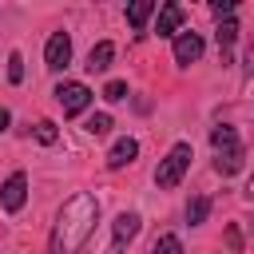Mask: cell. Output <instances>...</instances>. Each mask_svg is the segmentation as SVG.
<instances>
[{"label":"cell","instance_id":"6da1fadb","mask_svg":"<svg viewBox=\"0 0 254 254\" xmlns=\"http://www.w3.org/2000/svg\"><path fill=\"white\" fill-rule=\"evenodd\" d=\"M95 218H99V202L91 194H71L56 218V230H52V246L48 254H79V246L91 238L95 230Z\"/></svg>","mask_w":254,"mask_h":254},{"label":"cell","instance_id":"7a4b0ae2","mask_svg":"<svg viewBox=\"0 0 254 254\" xmlns=\"http://www.w3.org/2000/svg\"><path fill=\"white\" fill-rule=\"evenodd\" d=\"M190 159H194L190 143H175V147L167 151V159L159 163V171H155V183H159L163 190L179 187V183H183V175H187V167H190Z\"/></svg>","mask_w":254,"mask_h":254},{"label":"cell","instance_id":"3957f363","mask_svg":"<svg viewBox=\"0 0 254 254\" xmlns=\"http://www.w3.org/2000/svg\"><path fill=\"white\" fill-rule=\"evenodd\" d=\"M56 99H60V107H64V115H79L87 103H91V91H87V83H60L56 87Z\"/></svg>","mask_w":254,"mask_h":254},{"label":"cell","instance_id":"277c9868","mask_svg":"<svg viewBox=\"0 0 254 254\" xmlns=\"http://www.w3.org/2000/svg\"><path fill=\"white\" fill-rule=\"evenodd\" d=\"M24 198H28V175L16 171V175H8L4 187H0V206H4L8 214H16V210L24 206Z\"/></svg>","mask_w":254,"mask_h":254},{"label":"cell","instance_id":"5b68a950","mask_svg":"<svg viewBox=\"0 0 254 254\" xmlns=\"http://www.w3.org/2000/svg\"><path fill=\"white\" fill-rule=\"evenodd\" d=\"M198 60H202V36H198V32L175 36V64H179V67H190V64H198Z\"/></svg>","mask_w":254,"mask_h":254},{"label":"cell","instance_id":"8992f818","mask_svg":"<svg viewBox=\"0 0 254 254\" xmlns=\"http://www.w3.org/2000/svg\"><path fill=\"white\" fill-rule=\"evenodd\" d=\"M44 60H48V67H52V71L67 67V60H71V40H67L64 32H56V36L48 40V48H44Z\"/></svg>","mask_w":254,"mask_h":254},{"label":"cell","instance_id":"52a82bcc","mask_svg":"<svg viewBox=\"0 0 254 254\" xmlns=\"http://www.w3.org/2000/svg\"><path fill=\"white\" fill-rule=\"evenodd\" d=\"M139 234V214H131V210H123L119 218H115V242H111V254H123L127 250V242Z\"/></svg>","mask_w":254,"mask_h":254},{"label":"cell","instance_id":"ba28073f","mask_svg":"<svg viewBox=\"0 0 254 254\" xmlns=\"http://www.w3.org/2000/svg\"><path fill=\"white\" fill-rule=\"evenodd\" d=\"M183 20H187L183 4H163V8H159V24H155V32H159V36H175V32L183 28Z\"/></svg>","mask_w":254,"mask_h":254},{"label":"cell","instance_id":"9c48e42d","mask_svg":"<svg viewBox=\"0 0 254 254\" xmlns=\"http://www.w3.org/2000/svg\"><path fill=\"white\" fill-rule=\"evenodd\" d=\"M210 143H214V151H218V155H230V151H242V143H238V131H234L230 123H218V127L210 131Z\"/></svg>","mask_w":254,"mask_h":254},{"label":"cell","instance_id":"30bf717a","mask_svg":"<svg viewBox=\"0 0 254 254\" xmlns=\"http://www.w3.org/2000/svg\"><path fill=\"white\" fill-rule=\"evenodd\" d=\"M135 155H139V143H135V139H119V143L107 151V167H111V171H119V167L135 163Z\"/></svg>","mask_w":254,"mask_h":254},{"label":"cell","instance_id":"8fae6325","mask_svg":"<svg viewBox=\"0 0 254 254\" xmlns=\"http://www.w3.org/2000/svg\"><path fill=\"white\" fill-rule=\"evenodd\" d=\"M111 60H115V44H111V40H99V44L87 52V71H107Z\"/></svg>","mask_w":254,"mask_h":254},{"label":"cell","instance_id":"7c38bea8","mask_svg":"<svg viewBox=\"0 0 254 254\" xmlns=\"http://www.w3.org/2000/svg\"><path fill=\"white\" fill-rule=\"evenodd\" d=\"M214 40H218L222 64H230V48H234V40H238V24H234V20H222V24L214 28Z\"/></svg>","mask_w":254,"mask_h":254},{"label":"cell","instance_id":"4fadbf2b","mask_svg":"<svg viewBox=\"0 0 254 254\" xmlns=\"http://www.w3.org/2000/svg\"><path fill=\"white\" fill-rule=\"evenodd\" d=\"M151 12H155V0H135V4L127 8V24H131L135 32H143L147 20H151Z\"/></svg>","mask_w":254,"mask_h":254},{"label":"cell","instance_id":"5bb4252c","mask_svg":"<svg viewBox=\"0 0 254 254\" xmlns=\"http://www.w3.org/2000/svg\"><path fill=\"white\" fill-rule=\"evenodd\" d=\"M206 214H210V198H206V194H194V198L187 202V222H190V226H202Z\"/></svg>","mask_w":254,"mask_h":254},{"label":"cell","instance_id":"9a60e30c","mask_svg":"<svg viewBox=\"0 0 254 254\" xmlns=\"http://www.w3.org/2000/svg\"><path fill=\"white\" fill-rule=\"evenodd\" d=\"M242 163H246V155H242V151H230V155H218V159H214V171H218V175H238Z\"/></svg>","mask_w":254,"mask_h":254},{"label":"cell","instance_id":"2e32d148","mask_svg":"<svg viewBox=\"0 0 254 254\" xmlns=\"http://www.w3.org/2000/svg\"><path fill=\"white\" fill-rule=\"evenodd\" d=\"M83 127H87V135H95V139H99V135H107V131H111V115H103V111H99V115H91Z\"/></svg>","mask_w":254,"mask_h":254},{"label":"cell","instance_id":"e0dca14e","mask_svg":"<svg viewBox=\"0 0 254 254\" xmlns=\"http://www.w3.org/2000/svg\"><path fill=\"white\" fill-rule=\"evenodd\" d=\"M151 254H183V242H179V234H163L159 242H155V250Z\"/></svg>","mask_w":254,"mask_h":254},{"label":"cell","instance_id":"ac0fdd59","mask_svg":"<svg viewBox=\"0 0 254 254\" xmlns=\"http://www.w3.org/2000/svg\"><path fill=\"white\" fill-rule=\"evenodd\" d=\"M8 79H12V83H20V79H24V56H20V52H12V56H8Z\"/></svg>","mask_w":254,"mask_h":254},{"label":"cell","instance_id":"d6986e66","mask_svg":"<svg viewBox=\"0 0 254 254\" xmlns=\"http://www.w3.org/2000/svg\"><path fill=\"white\" fill-rule=\"evenodd\" d=\"M123 95H127V83H123V79H111V83L103 87V99H107V103H119Z\"/></svg>","mask_w":254,"mask_h":254},{"label":"cell","instance_id":"ffe728a7","mask_svg":"<svg viewBox=\"0 0 254 254\" xmlns=\"http://www.w3.org/2000/svg\"><path fill=\"white\" fill-rule=\"evenodd\" d=\"M36 139H40V143H56V123H52V119H40V123H36Z\"/></svg>","mask_w":254,"mask_h":254},{"label":"cell","instance_id":"44dd1931","mask_svg":"<svg viewBox=\"0 0 254 254\" xmlns=\"http://www.w3.org/2000/svg\"><path fill=\"white\" fill-rule=\"evenodd\" d=\"M210 12H214L218 20H222V16L230 20V12H234V0H214V4H210Z\"/></svg>","mask_w":254,"mask_h":254},{"label":"cell","instance_id":"7402d4cb","mask_svg":"<svg viewBox=\"0 0 254 254\" xmlns=\"http://www.w3.org/2000/svg\"><path fill=\"white\" fill-rule=\"evenodd\" d=\"M246 75H254V44L246 48Z\"/></svg>","mask_w":254,"mask_h":254},{"label":"cell","instance_id":"603a6c76","mask_svg":"<svg viewBox=\"0 0 254 254\" xmlns=\"http://www.w3.org/2000/svg\"><path fill=\"white\" fill-rule=\"evenodd\" d=\"M8 119H12V115H8V111H4V107H0V131H4V127H8Z\"/></svg>","mask_w":254,"mask_h":254},{"label":"cell","instance_id":"cb8c5ba5","mask_svg":"<svg viewBox=\"0 0 254 254\" xmlns=\"http://www.w3.org/2000/svg\"><path fill=\"white\" fill-rule=\"evenodd\" d=\"M246 194H250V198H254V179H250V187H246Z\"/></svg>","mask_w":254,"mask_h":254}]
</instances>
